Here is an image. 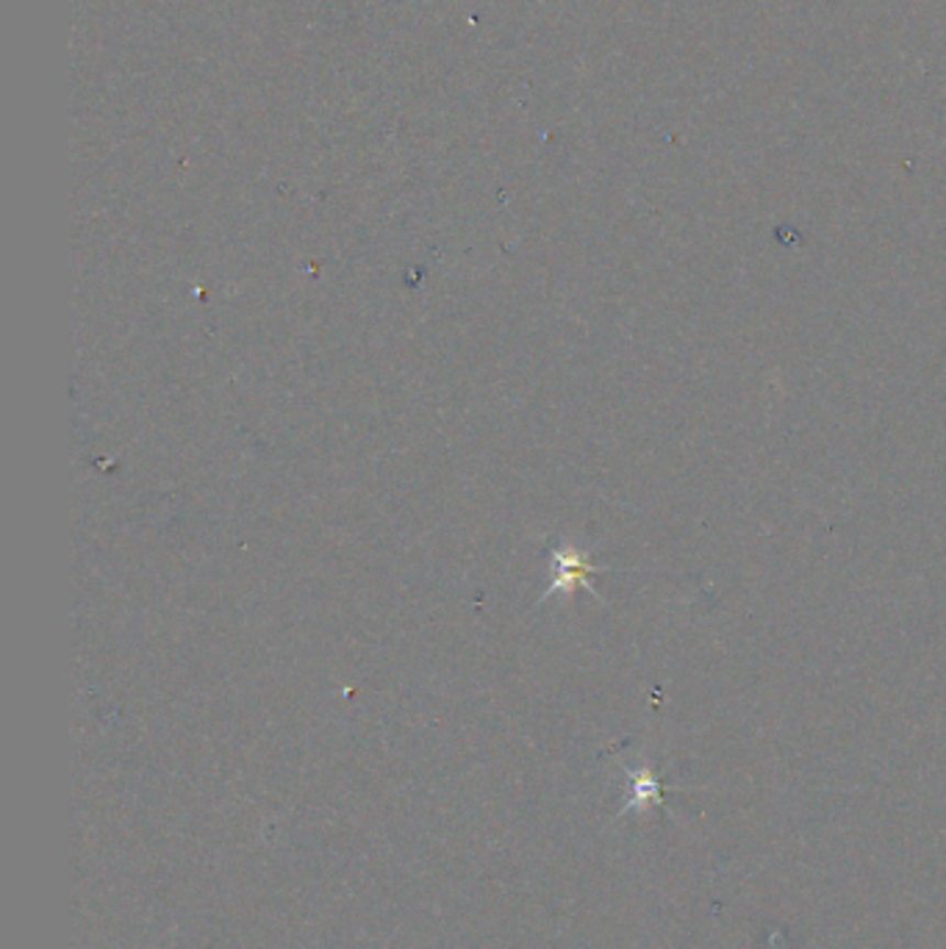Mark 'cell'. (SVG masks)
<instances>
[{"label": "cell", "mask_w": 946, "mask_h": 949, "mask_svg": "<svg viewBox=\"0 0 946 949\" xmlns=\"http://www.w3.org/2000/svg\"><path fill=\"white\" fill-rule=\"evenodd\" d=\"M625 774H627V803L625 808H622V814H631V811H649L653 805L664 803V783L658 780V774L653 772L649 767H644V763H636V767H631V763H625Z\"/></svg>", "instance_id": "7a4b0ae2"}, {"label": "cell", "mask_w": 946, "mask_h": 949, "mask_svg": "<svg viewBox=\"0 0 946 949\" xmlns=\"http://www.w3.org/2000/svg\"><path fill=\"white\" fill-rule=\"evenodd\" d=\"M553 583L547 589V598L553 594H572L575 589H589L591 594H597V589L591 587V578L608 569L594 567L589 561L583 550H575V547H558L553 550Z\"/></svg>", "instance_id": "6da1fadb"}]
</instances>
